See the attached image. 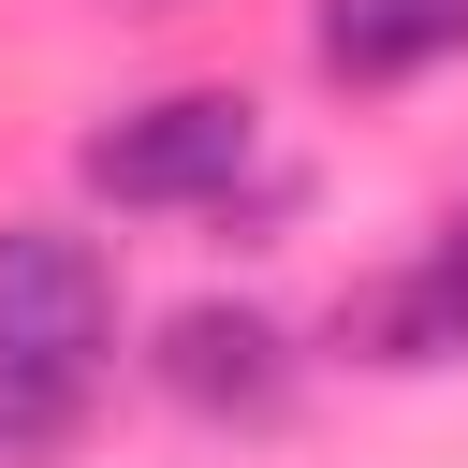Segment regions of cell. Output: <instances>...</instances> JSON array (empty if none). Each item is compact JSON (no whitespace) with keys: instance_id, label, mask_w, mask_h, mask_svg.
Instances as JSON below:
<instances>
[{"instance_id":"1","label":"cell","mask_w":468,"mask_h":468,"mask_svg":"<svg viewBox=\"0 0 468 468\" xmlns=\"http://www.w3.org/2000/svg\"><path fill=\"white\" fill-rule=\"evenodd\" d=\"M73 176H88V205H117V219H219V205L263 176V102H249L234 73L146 88V102H117V117L73 146Z\"/></svg>"},{"instance_id":"2","label":"cell","mask_w":468,"mask_h":468,"mask_svg":"<svg viewBox=\"0 0 468 468\" xmlns=\"http://www.w3.org/2000/svg\"><path fill=\"white\" fill-rule=\"evenodd\" d=\"M117 351V249L73 219H0V380L88 395Z\"/></svg>"},{"instance_id":"3","label":"cell","mask_w":468,"mask_h":468,"mask_svg":"<svg viewBox=\"0 0 468 468\" xmlns=\"http://www.w3.org/2000/svg\"><path fill=\"white\" fill-rule=\"evenodd\" d=\"M146 380H161V410H190L219 439H263L307 395V336L278 307H249V292H190V307L146 322Z\"/></svg>"},{"instance_id":"4","label":"cell","mask_w":468,"mask_h":468,"mask_svg":"<svg viewBox=\"0 0 468 468\" xmlns=\"http://www.w3.org/2000/svg\"><path fill=\"white\" fill-rule=\"evenodd\" d=\"M336 351H351V366H380V380H439V366H468V278H453L439 249L380 263V278L336 307Z\"/></svg>"},{"instance_id":"5","label":"cell","mask_w":468,"mask_h":468,"mask_svg":"<svg viewBox=\"0 0 468 468\" xmlns=\"http://www.w3.org/2000/svg\"><path fill=\"white\" fill-rule=\"evenodd\" d=\"M307 58H322V88H424L468 58V0H322Z\"/></svg>"},{"instance_id":"6","label":"cell","mask_w":468,"mask_h":468,"mask_svg":"<svg viewBox=\"0 0 468 468\" xmlns=\"http://www.w3.org/2000/svg\"><path fill=\"white\" fill-rule=\"evenodd\" d=\"M73 424H88V395H44V380H0V468H44V453H73Z\"/></svg>"},{"instance_id":"7","label":"cell","mask_w":468,"mask_h":468,"mask_svg":"<svg viewBox=\"0 0 468 468\" xmlns=\"http://www.w3.org/2000/svg\"><path fill=\"white\" fill-rule=\"evenodd\" d=\"M424 249H439V263H453V278H468V190H453V205H439V234H424Z\"/></svg>"},{"instance_id":"8","label":"cell","mask_w":468,"mask_h":468,"mask_svg":"<svg viewBox=\"0 0 468 468\" xmlns=\"http://www.w3.org/2000/svg\"><path fill=\"white\" fill-rule=\"evenodd\" d=\"M132 15H176V0H132Z\"/></svg>"}]
</instances>
